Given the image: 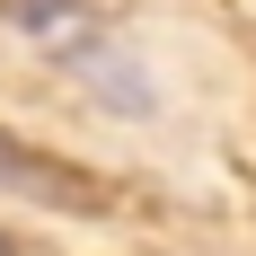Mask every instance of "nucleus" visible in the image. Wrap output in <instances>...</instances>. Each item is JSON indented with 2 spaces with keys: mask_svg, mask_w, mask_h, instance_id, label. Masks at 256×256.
I'll return each instance as SVG.
<instances>
[{
  "mask_svg": "<svg viewBox=\"0 0 256 256\" xmlns=\"http://www.w3.org/2000/svg\"><path fill=\"white\" fill-rule=\"evenodd\" d=\"M0 186H18V194H36L53 212H106V186L88 168H71V159H53V150H26L18 132H0Z\"/></svg>",
  "mask_w": 256,
  "mask_h": 256,
  "instance_id": "f257e3e1",
  "label": "nucleus"
},
{
  "mask_svg": "<svg viewBox=\"0 0 256 256\" xmlns=\"http://www.w3.org/2000/svg\"><path fill=\"white\" fill-rule=\"evenodd\" d=\"M0 256H18V248H9V238H0Z\"/></svg>",
  "mask_w": 256,
  "mask_h": 256,
  "instance_id": "f03ea898",
  "label": "nucleus"
}]
</instances>
